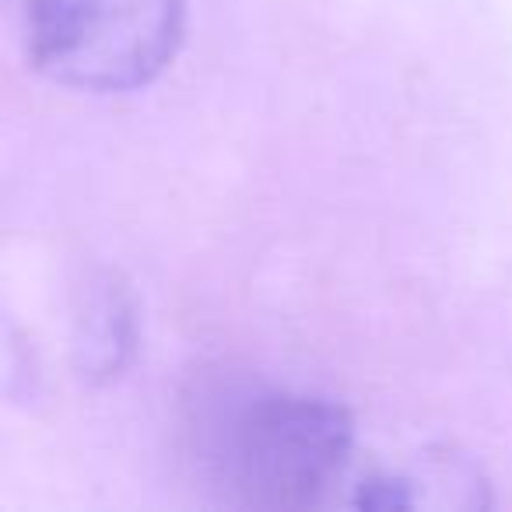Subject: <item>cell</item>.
I'll return each instance as SVG.
<instances>
[{
    "instance_id": "6da1fadb",
    "label": "cell",
    "mask_w": 512,
    "mask_h": 512,
    "mask_svg": "<svg viewBox=\"0 0 512 512\" xmlns=\"http://www.w3.org/2000/svg\"><path fill=\"white\" fill-rule=\"evenodd\" d=\"M193 435L214 488L260 509L320 505L355 449V425L341 404L271 386L207 393Z\"/></svg>"
},
{
    "instance_id": "7a4b0ae2",
    "label": "cell",
    "mask_w": 512,
    "mask_h": 512,
    "mask_svg": "<svg viewBox=\"0 0 512 512\" xmlns=\"http://www.w3.org/2000/svg\"><path fill=\"white\" fill-rule=\"evenodd\" d=\"M15 18L32 71L88 95L151 85L186 36V0H15Z\"/></svg>"
}]
</instances>
